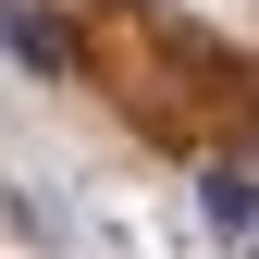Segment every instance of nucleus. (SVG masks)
Here are the masks:
<instances>
[{
	"label": "nucleus",
	"mask_w": 259,
	"mask_h": 259,
	"mask_svg": "<svg viewBox=\"0 0 259 259\" xmlns=\"http://www.w3.org/2000/svg\"><path fill=\"white\" fill-rule=\"evenodd\" d=\"M198 210L222 222V235H247V222H259V173H235V160H222V173H198Z\"/></svg>",
	"instance_id": "nucleus-2"
},
{
	"label": "nucleus",
	"mask_w": 259,
	"mask_h": 259,
	"mask_svg": "<svg viewBox=\"0 0 259 259\" xmlns=\"http://www.w3.org/2000/svg\"><path fill=\"white\" fill-rule=\"evenodd\" d=\"M0 37H13L25 62H37V74H74V37H62L50 13H13V0H0Z\"/></svg>",
	"instance_id": "nucleus-1"
},
{
	"label": "nucleus",
	"mask_w": 259,
	"mask_h": 259,
	"mask_svg": "<svg viewBox=\"0 0 259 259\" xmlns=\"http://www.w3.org/2000/svg\"><path fill=\"white\" fill-rule=\"evenodd\" d=\"M247 259H259V247H247Z\"/></svg>",
	"instance_id": "nucleus-3"
}]
</instances>
